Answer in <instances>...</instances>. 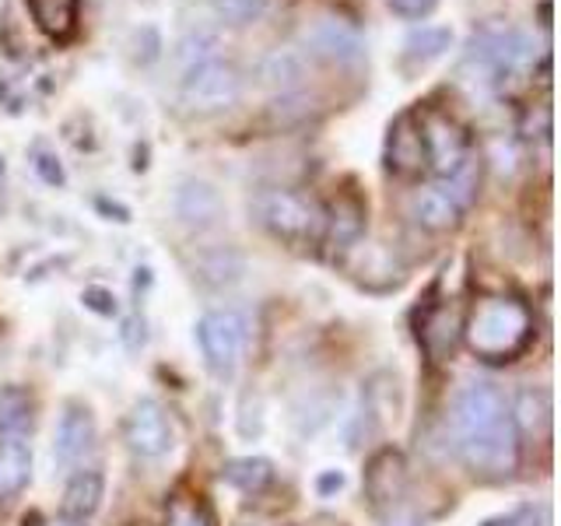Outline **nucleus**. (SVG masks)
<instances>
[{"mask_svg":"<svg viewBox=\"0 0 561 526\" xmlns=\"http://www.w3.org/2000/svg\"><path fill=\"white\" fill-rule=\"evenodd\" d=\"M386 8H390L397 18H403V22H425V18L438 8V0H386Z\"/></svg>","mask_w":561,"mask_h":526,"instance_id":"obj_29","label":"nucleus"},{"mask_svg":"<svg viewBox=\"0 0 561 526\" xmlns=\"http://www.w3.org/2000/svg\"><path fill=\"white\" fill-rule=\"evenodd\" d=\"M32 478V449L22 438L0 443V505H8Z\"/></svg>","mask_w":561,"mask_h":526,"instance_id":"obj_16","label":"nucleus"},{"mask_svg":"<svg viewBox=\"0 0 561 526\" xmlns=\"http://www.w3.org/2000/svg\"><path fill=\"white\" fill-rule=\"evenodd\" d=\"M35 418V400L25 386H0V435L18 438L32 428Z\"/></svg>","mask_w":561,"mask_h":526,"instance_id":"obj_19","label":"nucleus"},{"mask_svg":"<svg viewBox=\"0 0 561 526\" xmlns=\"http://www.w3.org/2000/svg\"><path fill=\"white\" fill-rule=\"evenodd\" d=\"M460 333L481 362H513L534 338V316L516 295H488L470 309Z\"/></svg>","mask_w":561,"mask_h":526,"instance_id":"obj_2","label":"nucleus"},{"mask_svg":"<svg viewBox=\"0 0 561 526\" xmlns=\"http://www.w3.org/2000/svg\"><path fill=\"white\" fill-rule=\"evenodd\" d=\"M411 218H414V225L425 228V232H449V228L460 225L463 210L456 207L446 197V193L432 183V186L414 190V197H411Z\"/></svg>","mask_w":561,"mask_h":526,"instance_id":"obj_15","label":"nucleus"},{"mask_svg":"<svg viewBox=\"0 0 561 526\" xmlns=\"http://www.w3.org/2000/svg\"><path fill=\"white\" fill-rule=\"evenodd\" d=\"M456 333H460L456 316L449 309H432L425 320H421L417 338H421V344H425V351L435 362H446L453 355V347H456Z\"/></svg>","mask_w":561,"mask_h":526,"instance_id":"obj_21","label":"nucleus"},{"mask_svg":"<svg viewBox=\"0 0 561 526\" xmlns=\"http://www.w3.org/2000/svg\"><path fill=\"white\" fill-rule=\"evenodd\" d=\"M172 210H175V218H180V225L193 228V232H204V228H215L225 218V201L210 183L183 180L172 193Z\"/></svg>","mask_w":561,"mask_h":526,"instance_id":"obj_11","label":"nucleus"},{"mask_svg":"<svg viewBox=\"0 0 561 526\" xmlns=\"http://www.w3.org/2000/svg\"><path fill=\"white\" fill-rule=\"evenodd\" d=\"M456 449L463 464L484 481L513 478L519 467V432L508 414V403L488 382H470L456 397L453 411Z\"/></svg>","mask_w":561,"mask_h":526,"instance_id":"obj_1","label":"nucleus"},{"mask_svg":"<svg viewBox=\"0 0 561 526\" xmlns=\"http://www.w3.org/2000/svg\"><path fill=\"white\" fill-rule=\"evenodd\" d=\"M245 316L236 309H215V312H204L201 323H197V341L204 351V362L215 376H232L239 362H242V351H245Z\"/></svg>","mask_w":561,"mask_h":526,"instance_id":"obj_4","label":"nucleus"},{"mask_svg":"<svg viewBox=\"0 0 561 526\" xmlns=\"http://www.w3.org/2000/svg\"><path fill=\"white\" fill-rule=\"evenodd\" d=\"M123 443L140 460H158L172 449V425L158 400H137L123 421Z\"/></svg>","mask_w":561,"mask_h":526,"instance_id":"obj_7","label":"nucleus"},{"mask_svg":"<svg viewBox=\"0 0 561 526\" xmlns=\"http://www.w3.org/2000/svg\"><path fill=\"white\" fill-rule=\"evenodd\" d=\"M513 414V425L516 432H526V435H543L551 425V400L543 390H534V386H526V390L516 393V403L508 408Z\"/></svg>","mask_w":561,"mask_h":526,"instance_id":"obj_22","label":"nucleus"},{"mask_svg":"<svg viewBox=\"0 0 561 526\" xmlns=\"http://www.w3.org/2000/svg\"><path fill=\"white\" fill-rule=\"evenodd\" d=\"M260 78L267 84H277L280 92H298L306 81V57L298 49H274L260 64Z\"/></svg>","mask_w":561,"mask_h":526,"instance_id":"obj_23","label":"nucleus"},{"mask_svg":"<svg viewBox=\"0 0 561 526\" xmlns=\"http://www.w3.org/2000/svg\"><path fill=\"white\" fill-rule=\"evenodd\" d=\"M421 127V145H425V169L435 175H449L470 158V134L463 123H456L443 110H414Z\"/></svg>","mask_w":561,"mask_h":526,"instance_id":"obj_6","label":"nucleus"},{"mask_svg":"<svg viewBox=\"0 0 561 526\" xmlns=\"http://www.w3.org/2000/svg\"><path fill=\"white\" fill-rule=\"evenodd\" d=\"M180 99L186 110L193 113H221L232 110L242 99V78L236 64H228L221 57H210L204 64H193L183 70V84H180Z\"/></svg>","mask_w":561,"mask_h":526,"instance_id":"obj_3","label":"nucleus"},{"mask_svg":"<svg viewBox=\"0 0 561 526\" xmlns=\"http://www.w3.org/2000/svg\"><path fill=\"white\" fill-rule=\"evenodd\" d=\"M382 526H425V523H421L414 513H393L390 519H386Z\"/></svg>","mask_w":561,"mask_h":526,"instance_id":"obj_32","label":"nucleus"},{"mask_svg":"<svg viewBox=\"0 0 561 526\" xmlns=\"http://www.w3.org/2000/svg\"><path fill=\"white\" fill-rule=\"evenodd\" d=\"M408 460H403V453L386 446L379 449L373 460L365 467V495L373 505H397L403 499V491H408Z\"/></svg>","mask_w":561,"mask_h":526,"instance_id":"obj_12","label":"nucleus"},{"mask_svg":"<svg viewBox=\"0 0 561 526\" xmlns=\"http://www.w3.org/2000/svg\"><path fill=\"white\" fill-rule=\"evenodd\" d=\"M95 446V418L81 400H67L64 414L53 435V460L57 467H75L84 460V453Z\"/></svg>","mask_w":561,"mask_h":526,"instance_id":"obj_9","label":"nucleus"},{"mask_svg":"<svg viewBox=\"0 0 561 526\" xmlns=\"http://www.w3.org/2000/svg\"><path fill=\"white\" fill-rule=\"evenodd\" d=\"M81 302L88 309L102 312V316H113L116 312V298H113V291H105V288H84L81 291Z\"/></svg>","mask_w":561,"mask_h":526,"instance_id":"obj_30","label":"nucleus"},{"mask_svg":"<svg viewBox=\"0 0 561 526\" xmlns=\"http://www.w3.org/2000/svg\"><path fill=\"white\" fill-rule=\"evenodd\" d=\"M175 57H180L183 70L193 67V64H204V60H210V57H218V35H215V32H204V28L186 32V35H183V43H180V49H175Z\"/></svg>","mask_w":561,"mask_h":526,"instance_id":"obj_27","label":"nucleus"},{"mask_svg":"<svg viewBox=\"0 0 561 526\" xmlns=\"http://www.w3.org/2000/svg\"><path fill=\"white\" fill-rule=\"evenodd\" d=\"M105 495V481L99 470H78L64 488V516L70 519H88L99 513Z\"/></svg>","mask_w":561,"mask_h":526,"instance_id":"obj_17","label":"nucleus"},{"mask_svg":"<svg viewBox=\"0 0 561 526\" xmlns=\"http://www.w3.org/2000/svg\"><path fill=\"white\" fill-rule=\"evenodd\" d=\"M210 11H215L218 22L225 25H253L267 11V0H210Z\"/></svg>","mask_w":561,"mask_h":526,"instance_id":"obj_26","label":"nucleus"},{"mask_svg":"<svg viewBox=\"0 0 561 526\" xmlns=\"http://www.w3.org/2000/svg\"><path fill=\"white\" fill-rule=\"evenodd\" d=\"M32 25L53 43H70L78 35L81 0H25Z\"/></svg>","mask_w":561,"mask_h":526,"instance_id":"obj_13","label":"nucleus"},{"mask_svg":"<svg viewBox=\"0 0 561 526\" xmlns=\"http://www.w3.org/2000/svg\"><path fill=\"white\" fill-rule=\"evenodd\" d=\"M32 169H35V175H39L46 186H64L67 183V172L60 165V158L53 155L46 145H35L32 148Z\"/></svg>","mask_w":561,"mask_h":526,"instance_id":"obj_28","label":"nucleus"},{"mask_svg":"<svg viewBox=\"0 0 561 526\" xmlns=\"http://www.w3.org/2000/svg\"><path fill=\"white\" fill-rule=\"evenodd\" d=\"M495 526H543V519H540V513H534V508H523V513L508 516V519H502Z\"/></svg>","mask_w":561,"mask_h":526,"instance_id":"obj_31","label":"nucleus"},{"mask_svg":"<svg viewBox=\"0 0 561 526\" xmlns=\"http://www.w3.org/2000/svg\"><path fill=\"white\" fill-rule=\"evenodd\" d=\"M0 183H4V158H0Z\"/></svg>","mask_w":561,"mask_h":526,"instance_id":"obj_34","label":"nucleus"},{"mask_svg":"<svg viewBox=\"0 0 561 526\" xmlns=\"http://www.w3.org/2000/svg\"><path fill=\"white\" fill-rule=\"evenodd\" d=\"M306 49L312 57H320L327 64H337V67H355L365 60V39L362 32L344 22V18H316V22L306 28Z\"/></svg>","mask_w":561,"mask_h":526,"instance_id":"obj_8","label":"nucleus"},{"mask_svg":"<svg viewBox=\"0 0 561 526\" xmlns=\"http://www.w3.org/2000/svg\"><path fill=\"white\" fill-rule=\"evenodd\" d=\"M162 526H215V516H210L207 502L197 495H172Z\"/></svg>","mask_w":561,"mask_h":526,"instance_id":"obj_25","label":"nucleus"},{"mask_svg":"<svg viewBox=\"0 0 561 526\" xmlns=\"http://www.w3.org/2000/svg\"><path fill=\"white\" fill-rule=\"evenodd\" d=\"M197 271H201V281H207V285L225 288V285H232V281H239L242 256L236 250H228V245H218V250H207L201 256Z\"/></svg>","mask_w":561,"mask_h":526,"instance_id":"obj_24","label":"nucleus"},{"mask_svg":"<svg viewBox=\"0 0 561 526\" xmlns=\"http://www.w3.org/2000/svg\"><path fill=\"white\" fill-rule=\"evenodd\" d=\"M386 169L400 175V180H414V175L425 172V145H421L414 110L400 113L390 123V134H386Z\"/></svg>","mask_w":561,"mask_h":526,"instance_id":"obj_10","label":"nucleus"},{"mask_svg":"<svg viewBox=\"0 0 561 526\" xmlns=\"http://www.w3.org/2000/svg\"><path fill=\"white\" fill-rule=\"evenodd\" d=\"M221 481L242 491V495H260L274 481V467L263 456H239V460H228L221 467Z\"/></svg>","mask_w":561,"mask_h":526,"instance_id":"obj_20","label":"nucleus"},{"mask_svg":"<svg viewBox=\"0 0 561 526\" xmlns=\"http://www.w3.org/2000/svg\"><path fill=\"white\" fill-rule=\"evenodd\" d=\"M341 484H344V478H341L337 470H330V473H323V478H320V491H323V495H330V491L341 488Z\"/></svg>","mask_w":561,"mask_h":526,"instance_id":"obj_33","label":"nucleus"},{"mask_svg":"<svg viewBox=\"0 0 561 526\" xmlns=\"http://www.w3.org/2000/svg\"><path fill=\"white\" fill-rule=\"evenodd\" d=\"M449 46H453V32L446 25L411 28V35L403 39V64H408V67H428L438 57H446Z\"/></svg>","mask_w":561,"mask_h":526,"instance_id":"obj_18","label":"nucleus"},{"mask_svg":"<svg viewBox=\"0 0 561 526\" xmlns=\"http://www.w3.org/2000/svg\"><path fill=\"white\" fill-rule=\"evenodd\" d=\"M256 221L280 242H306L320 228V210L295 190H267L256 197Z\"/></svg>","mask_w":561,"mask_h":526,"instance_id":"obj_5","label":"nucleus"},{"mask_svg":"<svg viewBox=\"0 0 561 526\" xmlns=\"http://www.w3.org/2000/svg\"><path fill=\"white\" fill-rule=\"evenodd\" d=\"M365 232V204L358 193H337L330 204V215H327V242L333 250H351Z\"/></svg>","mask_w":561,"mask_h":526,"instance_id":"obj_14","label":"nucleus"}]
</instances>
